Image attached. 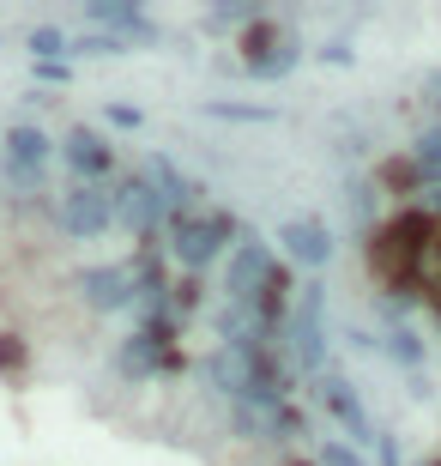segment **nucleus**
<instances>
[{"label":"nucleus","mask_w":441,"mask_h":466,"mask_svg":"<svg viewBox=\"0 0 441 466\" xmlns=\"http://www.w3.org/2000/svg\"><path fill=\"white\" fill-rule=\"evenodd\" d=\"M429 242H436V218L417 212V207H406V212H393L387 225H375L369 267L387 279V285L411 291V285H417V267H424V255H429Z\"/></svg>","instance_id":"f257e3e1"},{"label":"nucleus","mask_w":441,"mask_h":466,"mask_svg":"<svg viewBox=\"0 0 441 466\" xmlns=\"http://www.w3.org/2000/svg\"><path fill=\"white\" fill-rule=\"evenodd\" d=\"M230 237H242V225L230 212H175L170 218V255L175 267H212V260L230 248Z\"/></svg>","instance_id":"f03ea898"},{"label":"nucleus","mask_w":441,"mask_h":466,"mask_svg":"<svg viewBox=\"0 0 441 466\" xmlns=\"http://www.w3.org/2000/svg\"><path fill=\"white\" fill-rule=\"evenodd\" d=\"M55 218H61V230L79 237V242L103 237V230L115 225V188H103V182H73V188L61 194Z\"/></svg>","instance_id":"7ed1b4c3"},{"label":"nucleus","mask_w":441,"mask_h":466,"mask_svg":"<svg viewBox=\"0 0 441 466\" xmlns=\"http://www.w3.org/2000/svg\"><path fill=\"white\" fill-rule=\"evenodd\" d=\"M272 267H278V260H272V248L260 237H248V230H242V242L230 248V279H224V297H230L236 309H255V297H260V285L272 279Z\"/></svg>","instance_id":"20e7f679"},{"label":"nucleus","mask_w":441,"mask_h":466,"mask_svg":"<svg viewBox=\"0 0 441 466\" xmlns=\"http://www.w3.org/2000/svg\"><path fill=\"white\" fill-rule=\"evenodd\" d=\"M290 358L308 376H326V333H321V285H303L296 297V315H290Z\"/></svg>","instance_id":"39448f33"},{"label":"nucleus","mask_w":441,"mask_h":466,"mask_svg":"<svg viewBox=\"0 0 441 466\" xmlns=\"http://www.w3.org/2000/svg\"><path fill=\"white\" fill-rule=\"evenodd\" d=\"M49 134L43 127H31V121H18L13 134H6V176H13L18 194H31L36 182H43V164H49Z\"/></svg>","instance_id":"423d86ee"},{"label":"nucleus","mask_w":441,"mask_h":466,"mask_svg":"<svg viewBox=\"0 0 441 466\" xmlns=\"http://www.w3.org/2000/svg\"><path fill=\"white\" fill-rule=\"evenodd\" d=\"M164 194L152 188V176H127V182H121L115 188V225H127L134 230V237H145V230H157L164 225Z\"/></svg>","instance_id":"0eeeda50"},{"label":"nucleus","mask_w":441,"mask_h":466,"mask_svg":"<svg viewBox=\"0 0 441 466\" xmlns=\"http://www.w3.org/2000/svg\"><path fill=\"white\" fill-rule=\"evenodd\" d=\"M79 297H85L91 309H121V303L139 297V273L127 260H115V267H85V273H79Z\"/></svg>","instance_id":"6e6552de"},{"label":"nucleus","mask_w":441,"mask_h":466,"mask_svg":"<svg viewBox=\"0 0 441 466\" xmlns=\"http://www.w3.org/2000/svg\"><path fill=\"white\" fill-rule=\"evenodd\" d=\"M315 394H321V406H326L333 418H339L345 431H351V442H369V449L381 442V431L369 424V412H363V400H356V388H351L345 376H321V381H315Z\"/></svg>","instance_id":"1a4fd4ad"},{"label":"nucleus","mask_w":441,"mask_h":466,"mask_svg":"<svg viewBox=\"0 0 441 466\" xmlns=\"http://www.w3.org/2000/svg\"><path fill=\"white\" fill-rule=\"evenodd\" d=\"M296 61H303V43H296V36H272L266 25H260V31L248 36V61H242V67L255 73V79H285Z\"/></svg>","instance_id":"9d476101"},{"label":"nucleus","mask_w":441,"mask_h":466,"mask_svg":"<svg viewBox=\"0 0 441 466\" xmlns=\"http://www.w3.org/2000/svg\"><path fill=\"white\" fill-rule=\"evenodd\" d=\"M278 242H285L290 260H303V267H326L333 260V230L321 218H285L278 225Z\"/></svg>","instance_id":"9b49d317"},{"label":"nucleus","mask_w":441,"mask_h":466,"mask_svg":"<svg viewBox=\"0 0 441 466\" xmlns=\"http://www.w3.org/2000/svg\"><path fill=\"white\" fill-rule=\"evenodd\" d=\"M61 157L73 164V176H79V182H97V176H109V164H115L109 139L91 134V127H73V134L61 139Z\"/></svg>","instance_id":"f8f14e48"},{"label":"nucleus","mask_w":441,"mask_h":466,"mask_svg":"<svg viewBox=\"0 0 441 466\" xmlns=\"http://www.w3.org/2000/svg\"><path fill=\"white\" fill-rule=\"evenodd\" d=\"M85 18H97V25H109L115 36H127V43H157V25L139 6H127V0H91Z\"/></svg>","instance_id":"ddd939ff"},{"label":"nucleus","mask_w":441,"mask_h":466,"mask_svg":"<svg viewBox=\"0 0 441 466\" xmlns=\"http://www.w3.org/2000/svg\"><path fill=\"white\" fill-rule=\"evenodd\" d=\"M145 176H152V188L164 194V207H170V212H194V200H200V182H194L182 164H170V157H152V164H145Z\"/></svg>","instance_id":"4468645a"},{"label":"nucleus","mask_w":441,"mask_h":466,"mask_svg":"<svg viewBox=\"0 0 441 466\" xmlns=\"http://www.w3.org/2000/svg\"><path fill=\"white\" fill-rule=\"evenodd\" d=\"M411 164L424 170V182H429V188H436V182H441V121H436V127H424V134H417V146H411Z\"/></svg>","instance_id":"2eb2a0df"},{"label":"nucleus","mask_w":441,"mask_h":466,"mask_svg":"<svg viewBox=\"0 0 441 466\" xmlns=\"http://www.w3.org/2000/svg\"><path fill=\"white\" fill-rule=\"evenodd\" d=\"M67 49H73V36L61 25H36L31 31V61H61Z\"/></svg>","instance_id":"dca6fc26"},{"label":"nucleus","mask_w":441,"mask_h":466,"mask_svg":"<svg viewBox=\"0 0 441 466\" xmlns=\"http://www.w3.org/2000/svg\"><path fill=\"white\" fill-rule=\"evenodd\" d=\"M381 351H387L393 363H406V370H417V363H424V339H417L411 328H393L387 339H381Z\"/></svg>","instance_id":"f3484780"},{"label":"nucleus","mask_w":441,"mask_h":466,"mask_svg":"<svg viewBox=\"0 0 441 466\" xmlns=\"http://www.w3.org/2000/svg\"><path fill=\"white\" fill-rule=\"evenodd\" d=\"M205 116H218V121H272V109H260V104H205Z\"/></svg>","instance_id":"a211bd4d"},{"label":"nucleus","mask_w":441,"mask_h":466,"mask_svg":"<svg viewBox=\"0 0 441 466\" xmlns=\"http://www.w3.org/2000/svg\"><path fill=\"white\" fill-rule=\"evenodd\" d=\"M248 18H260L255 0H224V6H212V25H248Z\"/></svg>","instance_id":"6ab92c4d"},{"label":"nucleus","mask_w":441,"mask_h":466,"mask_svg":"<svg viewBox=\"0 0 441 466\" xmlns=\"http://www.w3.org/2000/svg\"><path fill=\"white\" fill-rule=\"evenodd\" d=\"M321 466H369L351 442H321Z\"/></svg>","instance_id":"aec40b11"},{"label":"nucleus","mask_w":441,"mask_h":466,"mask_svg":"<svg viewBox=\"0 0 441 466\" xmlns=\"http://www.w3.org/2000/svg\"><path fill=\"white\" fill-rule=\"evenodd\" d=\"M387 188H417V182H424V170H417V164H387Z\"/></svg>","instance_id":"412c9836"},{"label":"nucleus","mask_w":441,"mask_h":466,"mask_svg":"<svg viewBox=\"0 0 441 466\" xmlns=\"http://www.w3.org/2000/svg\"><path fill=\"white\" fill-rule=\"evenodd\" d=\"M139 121L145 116H139L134 104H109V127H139Z\"/></svg>","instance_id":"4be33fe9"},{"label":"nucleus","mask_w":441,"mask_h":466,"mask_svg":"<svg viewBox=\"0 0 441 466\" xmlns=\"http://www.w3.org/2000/svg\"><path fill=\"white\" fill-rule=\"evenodd\" d=\"M0 363H6V370H18V363H25V346H18L13 333H0Z\"/></svg>","instance_id":"5701e85b"},{"label":"nucleus","mask_w":441,"mask_h":466,"mask_svg":"<svg viewBox=\"0 0 441 466\" xmlns=\"http://www.w3.org/2000/svg\"><path fill=\"white\" fill-rule=\"evenodd\" d=\"M321 61H333V67H351L356 55H351V43H326V49H321Z\"/></svg>","instance_id":"b1692460"},{"label":"nucleus","mask_w":441,"mask_h":466,"mask_svg":"<svg viewBox=\"0 0 441 466\" xmlns=\"http://www.w3.org/2000/svg\"><path fill=\"white\" fill-rule=\"evenodd\" d=\"M36 67V79H49V86H61V79H67V67H61V61H31Z\"/></svg>","instance_id":"393cba45"},{"label":"nucleus","mask_w":441,"mask_h":466,"mask_svg":"<svg viewBox=\"0 0 441 466\" xmlns=\"http://www.w3.org/2000/svg\"><path fill=\"white\" fill-rule=\"evenodd\" d=\"M429 91H441V73H436V86H429Z\"/></svg>","instance_id":"a878e982"}]
</instances>
